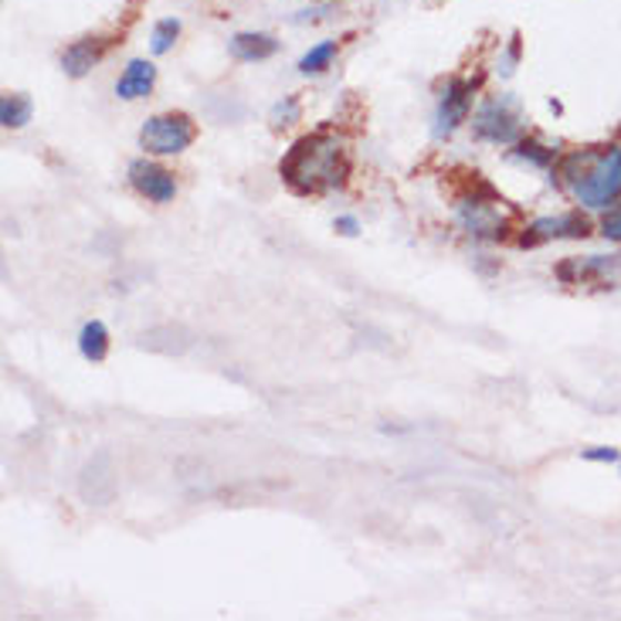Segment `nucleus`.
<instances>
[{
	"label": "nucleus",
	"instance_id": "obj_2",
	"mask_svg": "<svg viewBox=\"0 0 621 621\" xmlns=\"http://www.w3.org/2000/svg\"><path fill=\"white\" fill-rule=\"evenodd\" d=\"M279 174L302 197L337 190L350 177L346 143L337 133H309L292 143L286 161L279 164Z\"/></svg>",
	"mask_w": 621,
	"mask_h": 621
},
{
	"label": "nucleus",
	"instance_id": "obj_20",
	"mask_svg": "<svg viewBox=\"0 0 621 621\" xmlns=\"http://www.w3.org/2000/svg\"><path fill=\"white\" fill-rule=\"evenodd\" d=\"M496 65H499V75H513V72H516V65H520V41L513 38V41H509V48L503 51Z\"/></svg>",
	"mask_w": 621,
	"mask_h": 621
},
{
	"label": "nucleus",
	"instance_id": "obj_5",
	"mask_svg": "<svg viewBox=\"0 0 621 621\" xmlns=\"http://www.w3.org/2000/svg\"><path fill=\"white\" fill-rule=\"evenodd\" d=\"M197 139V126L187 113H161L149 116L139 130V146L146 157H180Z\"/></svg>",
	"mask_w": 621,
	"mask_h": 621
},
{
	"label": "nucleus",
	"instance_id": "obj_11",
	"mask_svg": "<svg viewBox=\"0 0 621 621\" xmlns=\"http://www.w3.org/2000/svg\"><path fill=\"white\" fill-rule=\"evenodd\" d=\"M153 85H157V65L146 59H133L123 69V75L116 79V95L123 102H136V99H146L153 92Z\"/></svg>",
	"mask_w": 621,
	"mask_h": 621
},
{
	"label": "nucleus",
	"instance_id": "obj_12",
	"mask_svg": "<svg viewBox=\"0 0 621 621\" xmlns=\"http://www.w3.org/2000/svg\"><path fill=\"white\" fill-rule=\"evenodd\" d=\"M228 51L238 62H269L279 51V41L276 34H266V31H241L228 41Z\"/></svg>",
	"mask_w": 621,
	"mask_h": 621
},
{
	"label": "nucleus",
	"instance_id": "obj_6",
	"mask_svg": "<svg viewBox=\"0 0 621 621\" xmlns=\"http://www.w3.org/2000/svg\"><path fill=\"white\" fill-rule=\"evenodd\" d=\"M476 92L479 82L476 79H448L438 92V106H435V123H432V136L435 139H448L455 130H462L473 116L476 106Z\"/></svg>",
	"mask_w": 621,
	"mask_h": 621
},
{
	"label": "nucleus",
	"instance_id": "obj_15",
	"mask_svg": "<svg viewBox=\"0 0 621 621\" xmlns=\"http://www.w3.org/2000/svg\"><path fill=\"white\" fill-rule=\"evenodd\" d=\"M34 116V102L24 92H8L0 99V126L4 130H24Z\"/></svg>",
	"mask_w": 621,
	"mask_h": 621
},
{
	"label": "nucleus",
	"instance_id": "obj_16",
	"mask_svg": "<svg viewBox=\"0 0 621 621\" xmlns=\"http://www.w3.org/2000/svg\"><path fill=\"white\" fill-rule=\"evenodd\" d=\"M337 55H340V44H337V41H320V44H313V48L306 51L296 69H299L302 75H323L327 69H333Z\"/></svg>",
	"mask_w": 621,
	"mask_h": 621
},
{
	"label": "nucleus",
	"instance_id": "obj_14",
	"mask_svg": "<svg viewBox=\"0 0 621 621\" xmlns=\"http://www.w3.org/2000/svg\"><path fill=\"white\" fill-rule=\"evenodd\" d=\"M509 157H513V161H524V164H530V167H540V170L557 167V161H560L553 146H547V143L534 139V136L516 139L513 149H509Z\"/></svg>",
	"mask_w": 621,
	"mask_h": 621
},
{
	"label": "nucleus",
	"instance_id": "obj_21",
	"mask_svg": "<svg viewBox=\"0 0 621 621\" xmlns=\"http://www.w3.org/2000/svg\"><path fill=\"white\" fill-rule=\"evenodd\" d=\"M581 458H584V462H621V455H618L614 448H608V445L584 448V452H581Z\"/></svg>",
	"mask_w": 621,
	"mask_h": 621
},
{
	"label": "nucleus",
	"instance_id": "obj_1",
	"mask_svg": "<svg viewBox=\"0 0 621 621\" xmlns=\"http://www.w3.org/2000/svg\"><path fill=\"white\" fill-rule=\"evenodd\" d=\"M553 174L584 211H608L621 200V143L567 153L557 161Z\"/></svg>",
	"mask_w": 621,
	"mask_h": 621
},
{
	"label": "nucleus",
	"instance_id": "obj_7",
	"mask_svg": "<svg viewBox=\"0 0 621 621\" xmlns=\"http://www.w3.org/2000/svg\"><path fill=\"white\" fill-rule=\"evenodd\" d=\"M126 177H130V187L149 204H170L177 197V177L164 164L149 161V157L133 161Z\"/></svg>",
	"mask_w": 621,
	"mask_h": 621
},
{
	"label": "nucleus",
	"instance_id": "obj_19",
	"mask_svg": "<svg viewBox=\"0 0 621 621\" xmlns=\"http://www.w3.org/2000/svg\"><path fill=\"white\" fill-rule=\"evenodd\" d=\"M601 235L608 238V241H614V245H621V200L618 204H611L608 211H601Z\"/></svg>",
	"mask_w": 621,
	"mask_h": 621
},
{
	"label": "nucleus",
	"instance_id": "obj_10",
	"mask_svg": "<svg viewBox=\"0 0 621 621\" xmlns=\"http://www.w3.org/2000/svg\"><path fill=\"white\" fill-rule=\"evenodd\" d=\"M106 51H110V41H102V38L72 41V44L62 51V72L72 75V79H82V75H89L102 59H106Z\"/></svg>",
	"mask_w": 621,
	"mask_h": 621
},
{
	"label": "nucleus",
	"instance_id": "obj_22",
	"mask_svg": "<svg viewBox=\"0 0 621 621\" xmlns=\"http://www.w3.org/2000/svg\"><path fill=\"white\" fill-rule=\"evenodd\" d=\"M333 228H337L343 238H353V235L360 231V221H356V218H350V215H343V218H337V221H333Z\"/></svg>",
	"mask_w": 621,
	"mask_h": 621
},
{
	"label": "nucleus",
	"instance_id": "obj_18",
	"mask_svg": "<svg viewBox=\"0 0 621 621\" xmlns=\"http://www.w3.org/2000/svg\"><path fill=\"white\" fill-rule=\"evenodd\" d=\"M299 116H302V102L296 95H282V102H276V106H272L269 123H272V130H289V126L299 123Z\"/></svg>",
	"mask_w": 621,
	"mask_h": 621
},
{
	"label": "nucleus",
	"instance_id": "obj_8",
	"mask_svg": "<svg viewBox=\"0 0 621 621\" xmlns=\"http://www.w3.org/2000/svg\"><path fill=\"white\" fill-rule=\"evenodd\" d=\"M588 231H591V225H588V218L581 211H567V215H550V218L530 221L516 241H520L524 248H537V245H547V241L584 238Z\"/></svg>",
	"mask_w": 621,
	"mask_h": 621
},
{
	"label": "nucleus",
	"instance_id": "obj_4",
	"mask_svg": "<svg viewBox=\"0 0 621 621\" xmlns=\"http://www.w3.org/2000/svg\"><path fill=\"white\" fill-rule=\"evenodd\" d=\"M473 136L493 146H513L524 139V113L513 95H489L473 113Z\"/></svg>",
	"mask_w": 621,
	"mask_h": 621
},
{
	"label": "nucleus",
	"instance_id": "obj_3",
	"mask_svg": "<svg viewBox=\"0 0 621 621\" xmlns=\"http://www.w3.org/2000/svg\"><path fill=\"white\" fill-rule=\"evenodd\" d=\"M455 221L473 241H506L513 231V218L506 204L489 190H465L455 200Z\"/></svg>",
	"mask_w": 621,
	"mask_h": 621
},
{
	"label": "nucleus",
	"instance_id": "obj_17",
	"mask_svg": "<svg viewBox=\"0 0 621 621\" xmlns=\"http://www.w3.org/2000/svg\"><path fill=\"white\" fill-rule=\"evenodd\" d=\"M177 38H180V21L177 18H161L149 31V51L153 55H167V51L177 44Z\"/></svg>",
	"mask_w": 621,
	"mask_h": 621
},
{
	"label": "nucleus",
	"instance_id": "obj_9",
	"mask_svg": "<svg viewBox=\"0 0 621 621\" xmlns=\"http://www.w3.org/2000/svg\"><path fill=\"white\" fill-rule=\"evenodd\" d=\"M621 269V255H588V258H571V262L557 266V279L567 286L581 282H611V272Z\"/></svg>",
	"mask_w": 621,
	"mask_h": 621
},
{
	"label": "nucleus",
	"instance_id": "obj_13",
	"mask_svg": "<svg viewBox=\"0 0 621 621\" xmlns=\"http://www.w3.org/2000/svg\"><path fill=\"white\" fill-rule=\"evenodd\" d=\"M79 353L89 360V364H102L110 356V330L102 320H89L79 330Z\"/></svg>",
	"mask_w": 621,
	"mask_h": 621
}]
</instances>
